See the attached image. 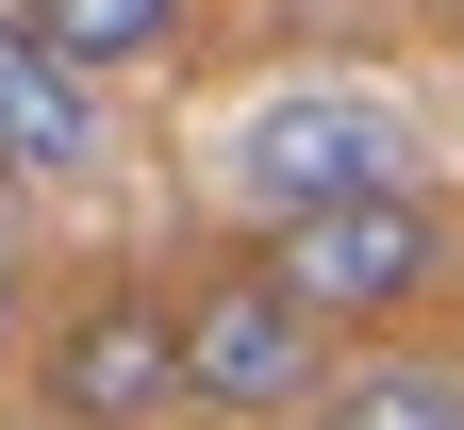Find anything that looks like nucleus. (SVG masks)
Listing matches in <instances>:
<instances>
[{
    "label": "nucleus",
    "mask_w": 464,
    "mask_h": 430,
    "mask_svg": "<svg viewBox=\"0 0 464 430\" xmlns=\"http://www.w3.org/2000/svg\"><path fill=\"white\" fill-rule=\"evenodd\" d=\"M249 249L315 298L332 331H415L431 298H464V215L431 182H365V199H315V215H266Z\"/></svg>",
    "instance_id": "obj_1"
},
{
    "label": "nucleus",
    "mask_w": 464,
    "mask_h": 430,
    "mask_svg": "<svg viewBox=\"0 0 464 430\" xmlns=\"http://www.w3.org/2000/svg\"><path fill=\"white\" fill-rule=\"evenodd\" d=\"M315 381H332V315L266 249L183 282V414L199 430H282V414H315Z\"/></svg>",
    "instance_id": "obj_2"
},
{
    "label": "nucleus",
    "mask_w": 464,
    "mask_h": 430,
    "mask_svg": "<svg viewBox=\"0 0 464 430\" xmlns=\"http://www.w3.org/2000/svg\"><path fill=\"white\" fill-rule=\"evenodd\" d=\"M34 414L50 430H199L183 414V282L100 265L67 315L34 331Z\"/></svg>",
    "instance_id": "obj_3"
},
{
    "label": "nucleus",
    "mask_w": 464,
    "mask_h": 430,
    "mask_svg": "<svg viewBox=\"0 0 464 430\" xmlns=\"http://www.w3.org/2000/svg\"><path fill=\"white\" fill-rule=\"evenodd\" d=\"M216 182L232 215H315V199H365V182H415V116H398L382 83H282L216 133Z\"/></svg>",
    "instance_id": "obj_4"
},
{
    "label": "nucleus",
    "mask_w": 464,
    "mask_h": 430,
    "mask_svg": "<svg viewBox=\"0 0 464 430\" xmlns=\"http://www.w3.org/2000/svg\"><path fill=\"white\" fill-rule=\"evenodd\" d=\"M100 149H116V83L0 0V182H83Z\"/></svg>",
    "instance_id": "obj_5"
},
{
    "label": "nucleus",
    "mask_w": 464,
    "mask_h": 430,
    "mask_svg": "<svg viewBox=\"0 0 464 430\" xmlns=\"http://www.w3.org/2000/svg\"><path fill=\"white\" fill-rule=\"evenodd\" d=\"M299 430H464V364H448V348H365V364L315 381Z\"/></svg>",
    "instance_id": "obj_6"
},
{
    "label": "nucleus",
    "mask_w": 464,
    "mask_h": 430,
    "mask_svg": "<svg viewBox=\"0 0 464 430\" xmlns=\"http://www.w3.org/2000/svg\"><path fill=\"white\" fill-rule=\"evenodd\" d=\"M17 17H34L50 50H83L100 83H150V67H183V50H199L216 0H17Z\"/></svg>",
    "instance_id": "obj_7"
},
{
    "label": "nucleus",
    "mask_w": 464,
    "mask_h": 430,
    "mask_svg": "<svg viewBox=\"0 0 464 430\" xmlns=\"http://www.w3.org/2000/svg\"><path fill=\"white\" fill-rule=\"evenodd\" d=\"M17 348H34V265L0 249V381H17Z\"/></svg>",
    "instance_id": "obj_8"
},
{
    "label": "nucleus",
    "mask_w": 464,
    "mask_h": 430,
    "mask_svg": "<svg viewBox=\"0 0 464 430\" xmlns=\"http://www.w3.org/2000/svg\"><path fill=\"white\" fill-rule=\"evenodd\" d=\"M34 430H50V414H34Z\"/></svg>",
    "instance_id": "obj_9"
}]
</instances>
